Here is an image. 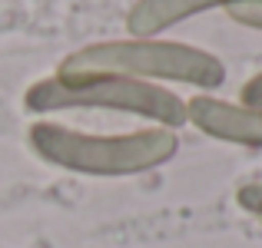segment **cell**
<instances>
[{"label": "cell", "instance_id": "obj_5", "mask_svg": "<svg viewBox=\"0 0 262 248\" xmlns=\"http://www.w3.org/2000/svg\"><path fill=\"white\" fill-rule=\"evenodd\" d=\"M232 4H239V0H140L129 10L126 23L136 37H149V33H160L179 20H189L196 13L209 10V7H232Z\"/></svg>", "mask_w": 262, "mask_h": 248}, {"label": "cell", "instance_id": "obj_6", "mask_svg": "<svg viewBox=\"0 0 262 248\" xmlns=\"http://www.w3.org/2000/svg\"><path fill=\"white\" fill-rule=\"evenodd\" d=\"M229 17L236 20V23L262 30V0H239V4L229 7Z\"/></svg>", "mask_w": 262, "mask_h": 248}, {"label": "cell", "instance_id": "obj_2", "mask_svg": "<svg viewBox=\"0 0 262 248\" xmlns=\"http://www.w3.org/2000/svg\"><path fill=\"white\" fill-rule=\"evenodd\" d=\"M63 77L80 73H116L133 80H176L192 83L203 89H216L226 80V66L212 53L196 50L186 43L166 40H113V43H93L73 53L60 66Z\"/></svg>", "mask_w": 262, "mask_h": 248}, {"label": "cell", "instance_id": "obj_4", "mask_svg": "<svg viewBox=\"0 0 262 248\" xmlns=\"http://www.w3.org/2000/svg\"><path fill=\"white\" fill-rule=\"evenodd\" d=\"M186 122L199 126L212 139L239 142V146H262V109L236 106L212 96H196L186 103Z\"/></svg>", "mask_w": 262, "mask_h": 248}, {"label": "cell", "instance_id": "obj_9", "mask_svg": "<svg viewBox=\"0 0 262 248\" xmlns=\"http://www.w3.org/2000/svg\"><path fill=\"white\" fill-rule=\"evenodd\" d=\"M259 222H262V215H259Z\"/></svg>", "mask_w": 262, "mask_h": 248}, {"label": "cell", "instance_id": "obj_7", "mask_svg": "<svg viewBox=\"0 0 262 248\" xmlns=\"http://www.w3.org/2000/svg\"><path fill=\"white\" fill-rule=\"evenodd\" d=\"M239 205L262 215V185H246V189L239 192Z\"/></svg>", "mask_w": 262, "mask_h": 248}, {"label": "cell", "instance_id": "obj_3", "mask_svg": "<svg viewBox=\"0 0 262 248\" xmlns=\"http://www.w3.org/2000/svg\"><path fill=\"white\" fill-rule=\"evenodd\" d=\"M27 109L50 113V109H70V106H93V109H120V113L146 116L163 126H183L186 122V103L176 93L163 86H153L146 80L116 77V73H80V77L40 80L27 89Z\"/></svg>", "mask_w": 262, "mask_h": 248}, {"label": "cell", "instance_id": "obj_8", "mask_svg": "<svg viewBox=\"0 0 262 248\" xmlns=\"http://www.w3.org/2000/svg\"><path fill=\"white\" fill-rule=\"evenodd\" d=\"M243 106L262 109V73H259V77H252V80L243 86Z\"/></svg>", "mask_w": 262, "mask_h": 248}, {"label": "cell", "instance_id": "obj_1", "mask_svg": "<svg viewBox=\"0 0 262 248\" xmlns=\"http://www.w3.org/2000/svg\"><path fill=\"white\" fill-rule=\"evenodd\" d=\"M30 146L50 165L83 176H133L173 159L179 139L169 129H143L129 136H86L57 122L30 126Z\"/></svg>", "mask_w": 262, "mask_h": 248}]
</instances>
